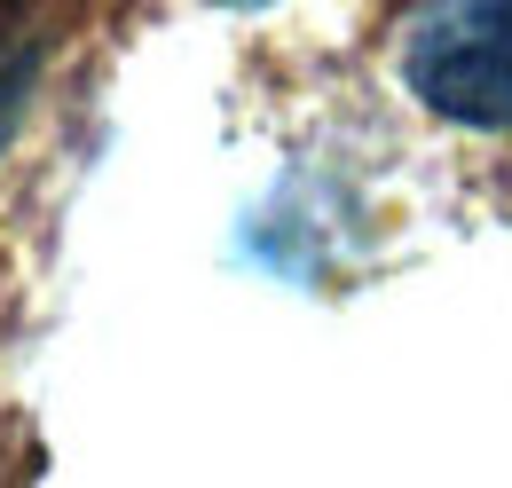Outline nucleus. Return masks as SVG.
I'll list each match as a JSON object with an SVG mask.
<instances>
[{
    "mask_svg": "<svg viewBox=\"0 0 512 488\" xmlns=\"http://www.w3.org/2000/svg\"><path fill=\"white\" fill-rule=\"evenodd\" d=\"M394 71L434 119L512 134V0H410Z\"/></svg>",
    "mask_w": 512,
    "mask_h": 488,
    "instance_id": "1",
    "label": "nucleus"
},
{
    "mask_svg": "<svg viewBox=\"0 0 512 488\" xmlns=\"http://www.w3.org/2000/svg\"><path fill=\"white\" fill-rule=\"evenodd\" d=\"M64 16H71V0H0V150L24 126V103L40 87V63L56 48Z\"/></svg>",
    "mask_w": 512,
    "mask_h": 488,
    "instance_id": "2",
    "label": "nucleus"
}]
</instances>
